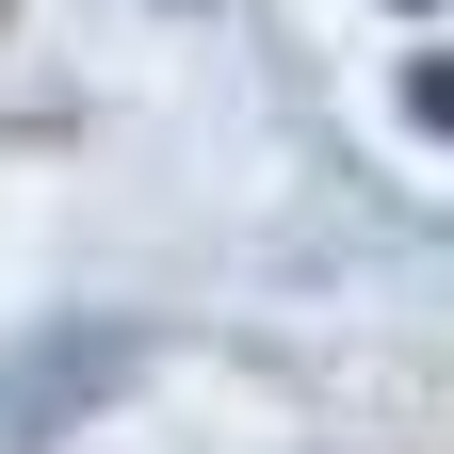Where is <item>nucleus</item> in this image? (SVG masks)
<instances>
[{"instance_id": "1", "label": "nucleus", "mask_w": 454, "mask_h": 454, "mask_svg": "<svg viewBox=\"0 0 454 454\" xmlns=\"http://www.w3.org/2000/svg\"><path fill=\"white\" fill-rule=\"evenodd\" d=\"M406 98H422V130H454V66H422V82H406Z\"/></svg>"}]
</instances>
